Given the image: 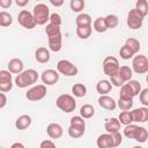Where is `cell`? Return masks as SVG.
<instances>
[{"label":"cell","instance_id":"6da1fadb","mask_svg":"<svg viewBox=\"0 0 148 148\" xmlns=\"http://www.w3.org/2000/svg\"><path fill=\"white\" fill-rule=\"evenodd\" d=\"M123 141V135L117 132V133H105L101 134L97 138L96 145L98 148H114L120 146Z\"/></svg>","mask_w":148,"mask_h":148},{"label":"cell","instance_id":"7a4b0ae2","mask_svg":"<svg viewBox=\"0 0 148 148\" xmlns=\"http://www.w3.org/2000/svg\"><path fill=\"white\" fill-rule=\"evenodd\" d=\"M38 80V73L37 71L30 68V69H25L23 71L21 74L16 75L15 77V84L18 88H27L29 86H32L34 83H36Z\"/></svg>","mask_w":148,"mask_h":148},{"label":"cell","instance_id":"3957f363","mask_svg":"<svg viewBox=\"0 0 148 148\" xmlns=\"http://www.w3.org/2000/svg\"><path fill=\"white\" fill-rule=\"evenodd\" d=\"M56 104L57 106L66 112V113H69V112H73L75 109H76V101L74 99V97L72 95H68V94H62L60 95L57 101H56Z\"/></svg>","mask_w":148,"mask_h":148},{"label":"cell","instance_id":"277c9868","mask_svg":"<svg viewBox=\"0 0 148 148\" xmlns=\"http://www.w3.org/2000/svg\"><path fill=\"white\" fill-rule=\"evenodd\" d=\"M32 14L38 25H44L47 21H50V9L45 3H37L34 7Z\"/></svg>","mask_w":148,"mask_h":148},{"label":"cell","instance_id":"5b68a950","mask_svg":"<svg viewBox=\"0 0 148 148\" xmlns=\"http://www.w3.org/2000/svg\"><path fill=\"white\" fill-rule=\"evenodd\" d=\"M119 69H120V66H119V61L117 58L109 56L103 60V72L105 75L113 76L118 74Z\"/></svg>","mask_w":148,"mask_h":148},{"label":"cell","instance_id":"8992f818","mask_svg":"<svg viewBox=\"0 0 148 148\" xmlns=\"http://www.w3.org/2000/svg\"><path fill=\"white\" fill-rule=\"evenodd\" d=\"M57 71L65 75V76H75L79 72L77 67L71 62L69 60H66V59H62V60H59L58 64H57Z\"/></svg>","mask_w":148,"mask_h":148},{"label":"cell","instance_id":"52a82bcc","mask_svg":"<svg viewBox=\"0 0 148 148\" xmlns=\"http://www.w3.org/2000/svg\"><path fill=\"white\" fill-rule=\"evenodd\" d=\"M143 18H145V16H143V15H142L138 9L133 8V9H131V10L128 12L127 21H126V22H127L128 28H131V29L135 30V29H139V28H141V27H142Z\"/></svg>","mask_w":148,"mask_h":148},{"label":"cell","instance_id":"ba28073f","mask_svg":"<svg viewBox=\"0 0 148 148\" xmlns=\"http://www.w3.org/2000/svg\"><path fill=\"white\" fill-rule=\"evenodd\" d=\"M17 21H18V23H20L23 28H25V29H34V28L36 27V24H37L35 17H34V14L30 13L29 10H27V9H22V10L18 13V15H17Z\"/></svg>","mask_w":148,"mask_h":148},{"label":"cell","instance_id":"9c48e42d","mask_svg":"<svg viewBox=\"0 0 148 148\" xmlns=\"http://www.w3.org/2000/svg\"><path fill=\"white\" fill-rule=\"evenodd\" d=\"M46 96V87L44 84H37L30 88L25 92V97L31 102H37L43 99Z\"/></svg>","mask_w":148,"mask_h":148},{"label":"cell","instance_id":"30bf717a","mask_svg":"<svg viewBox=\"0 0 148 148\" xmlns=\"http://www.w3.org/2000/svg\"><path fill=\"white\" fill-rule=\"evenodd\" d=\"M132 69L138 74H145L148 72V58L143 54H138L132 60Z\"/></svg>","mask_w":148,"mask_h":148},{"label":"cell","instance_id":"8fae6325","mask_svg":"<svg viewBox=\"0 0 148 148\" xmlns=\"http://www.w3.org/2000/svg\"><path fill=\"white\" fill-rule=\"evenodd\" d=\"M13 88L12 73L9 71H0V91L7 92Z\"/></svg>","mask_w":148,"mask_h":148},{"label":"cell","instance_id":"7c38bea8","mask_svg":"<svg viewBox=\"0 0 148 148\" xmlns=\"http://www.w3.org/2000/svg\"><path fill=\"white\" fill-rule=\"evenodd\" d=\"M40 79L43 81L44 84L46 86H53L58 82L59 80V73L54 69H46L40 75Z\"/></svg>","mask_w":148,"mask_h":148},{"label":"cell","instance_id":"4fadbf2b","mask_svg":"<svg viewBox=\"0 0 148 148\" xmlns=\"http://www.w3.org/2000/svg\"><path fill=\"white\" fill-rule=\"evenodd\" d=\"M131 113H132L133 121H135V123H146V121H148V108L147 106L134 109V110L131 111Z\"/></svg>","mask_w":148,"mask_h":148},{"label":"cell","instance_id":"5bb4252c","mask_svg":"<svg viewBox=\"0 0 148 148\" xmlns=\"http://www.w3.org/2000/svg\"><path fill=\"white\" fill-rule=\"evenodd\" d=\"M97 102H98V105L101 108H103L105 110H109V111H113L117 108V102L112 97H110L108 95L99 96L98 99H97Z\"/></svg>","mask_w":148,"mask_h":148},{"label":"cell","instance_id":"9a60e30c","mask_svg":"<svg viewBox=\"0 0 148 148\" xmlns=\"http://www.w3.org/2000/svg\"><path fill=\"white\" fill-rule=\"evenodd\" d=\"M46 133L51 139H59V138H61V135L64 133V130H62V126L60 124L51 123L46 127Z\"/></svg>","mask_w":148,"mask_h":148},{"label":"cell","instance_id":"2e32d148","mask_svg":"<svg viewBox=\"0 0 148 148\" xmlns=\"http://www.w3.org/2000/svg\"><path fill=\"white\" fill-rule=\"evenodd\" d=\"M23 67H24L23 61L18 58H13L8 62V71L13 74H17V75L21 74L23 72Z\"/></svg>","mask_w":148,"mask_h":148},{"label":"cell","instance_id":"e0dca14e","mask_svg":"<svg viewBox=\"0 0 148 148\" xmlns=\"http://www.w3.org/2000/svg\"><path fill=\"white\" fill-rule=\"evenodd\" d=\"M35 58H36V60H37L39 64H46V62H49V60H50V51H49L46 47L40 46V47H38V49L36 50V52H35Z\"/></svg>","mask_w":148,"mask_h":148},{"label":"cell","instance_id":"ac0fdd59","mask_svg":"<svg viewBox=\"0 0 148 148\" xmlns=\"http://www.w3.org/2000/svg\"><path fill=\"white\" fill-rule=\"evenodd\" d=\"M61 47H62V35L61 34L49 38V49L51 51L58 52L61 50Z\"/></svg>","mask_w":148,"mask_h":148},{"label":"cell","instance_id":"d6986e66","mask_svg":"<svg viewBox=\"0 0 148 148\" xmlns=\"http://www.w3.org/2000/svg\"><path fill=\"white\" fill-rule=\"evenodd\" d=\"M111 89H112V84L109 80H101L96 84V90L101 96L102 95H108L111 91Z\"/></svg>","mask_w":148,"mask_h":148},{"label":"cell","instance_id":"ffe728a7","mask_svg":"<svg viewBox=\"0 0 148 148\" xmlns=\"http://www.w3.org/2000/svg\"><path fill=\"white\" fill-rule=\"evenodd\" d=\"M31 117L28 114H22L15 120V127L17 130H25L31 125Z\"/></svg>","mask_w":148,"mask_h":148},{"label":"cell","instance_id":"44dd1931","mask_svg":"<svg viewBox=\"0 0 148 148\" xmlns=\"http://www.w3.org/2000/svg\"><path fill=\"white\" fill-rule=\"evenodd\" d=\"M120 125L121 124H120L118 118H111L105 123L104 127H105V131L108 133H117L120 130Z\"/></svg>","mask_w":148,"mask_h":148},{"label":"cell","instance_id":"7402d4cb","mask_svg":"<svg viewBox=\"0 0 148 148\" xmlns=\"http://www.w3.org/2000/svg\"><path fill=\"white\" fill-rule=\"evenodd\" d=\"M75 22H76V27H89V25H91L92 20H91V16L89 14L81 13L76 16Z\"/></svg>","mask_w":148,"mask_h":148},{"label":"cell","instance_id":"603a6c76","mask_svg":"<svg viewBox=\"0 0 148 148\" xmlns=\"http://www.w3.org/2000/svg\"><path fill=\"white\" fill-rule=\"evenodd\" d=\"M117 106L121 111H130L133 108V98H123V97H119V99L117 102Z\"/></svg>","mask_w":148,"mask_h":148},{"label":"cell","instance_id":"cb8c5ba5","mask_svg":"<svg viewBox=\"0 0 148 148\" xmlns=\"http://www.w3.org/2000/svg\"><path fill=\"white\" fill-rule=\"evenodd\" d=\"M95 114V109L92 105L90 104H84L81 106L80 109V116L83 118V119H89L91 117H94Z\"/></svg>","mask_w":148,"mask_h":148},{"label":"cell","instance_id":"d4e9b609","mask_svg":"<svg viewBox=\"0 0 148 148\" xmlns=\"http://www.w3.org/2000/svg\"><path fill=\"white\" fill-rule=\"evenodd\" d=\"M118 74H119V76L123 79V81L126 83V82H128V81L132 80L133 69L130 68L128 66H121L120 69H119V72H118Z\"/></svg>","mask_w":148,"mask_h":148},{"label":"cell","instance_id":"484cf974","mask_svg":"<svg viewBox=\"0 0 148 148\" xmlns=\"http://www.w3.org/2000/svg\"><path fill=\"white\" fill-rule=\"evenodd\" d=\"M92 28H94V30H95L96 32H99V34L105 32V31L108 30V28H106L104 17H97V18L94 21V23H92Z\"/></svg>","mask_w":148,"mask_h":148},{"label":"cell","instance_id":"4316f807","mask_svg":"<svg viewBox=\"0 0 148 148\" xmlns=\"http://www.w3.org/2000/svg\"><path fill=\"white\" fill-rule=\"evenodd\" d=\"M72 92L75 97H84L86 94H87V88L83 83H75L73 87H72Z\"/></svg>","mask_w":148,"mask_h":148},{"label":"cell","instance_id":"83f0119b","mask_svg":"<svg viewBox=\"0 0 148 148\" xmlns=\"http://www.w3.org/2000/svg\"><path fill=\"white\" fill-rule=\"evenodd\" d=\"M91 31H92V27L91 25H89V27H77L76 28V35L81 39L89 38L90 35H91Z\"/></svg>","mask_w":148,"mask_h":148},{"label":"cell","instance_id":"f1b7e54d","mask_svg":"<svg viewBox=\"0 0 148 148\" xmlns=\"http://www.w3.org/2000/svg\"><path fill=\"white\" fill-rule=\"evenodd\" d=\"M125 45H127V46L134 52V54L139 53V51H140V49H141V44H140V42H139L136 38H133V37L127 38L126 42H125Z\"/></svg>","mask_w":148,"mask_h":148},{"label":"cell","instance_id":"f546056e","mask_svg":"<svg viewBox=\"0 0 148 148\" xmlns=\"http://www.w3.org/2000/svg\"><path fill=\"white\" fill-rule=\"evenodd\" d=\"M105 20V24H106V28L108 29H114L118 23H119V18L117 15H113V14H109L104 17Z\"/></svg>","mask_w":148,"mask_h":148},{"label":"cell","instance_id":"4dcf8cb0","mask_svg":"<svg viewBox=\"0 0 148 148\" xmlns=\"http://www.w3.org/2000/svg\"><path fill=\"white\" fill-rule=\"evenodd\" d=\"M118 119H119L120 124H121V125H125V126L131 125V124L133 123V118H132L131 111H123V112H120Z\"/></svg>","mask_w":148,"mask_h":148},{"label":"cell","instance_id":"1f68e13d","mask_svg":"<svg viewBox=\"0 0 148 148\" xmlns=\"http://www.w3.org/2000/svg\"><path fill=\"white\" fill-rule=\"evenodd\" d=\"M138 130H139V126L138 125H133V124L127 125L124 128V135L126 138H128V139H134L135 135H136V133H138Z\"/></svg>","mask_w":148,"mask_h":148},{"label":"cell","instance_id":"d6a6232c","mask_svg":"<svg viewBox=\"0 0 148 148\" xmlns=\"http://www.w3.org/2000/svg\"><path fill=\"white\" fill-rule=\"evenodd\" d=\"M12 23H13L12 15L5 10L0 12V25L1 27H9Z\"/></svg>","mask_w":148,"mask_h":148},{"label":"cell","instance_id":"836d02e7","mask_svg":"<svg viewBox=\"0 0 148 148\" xmlns=\"http://www.w3.org/2000/svg\"><path fill=\"white\" fill-rule=\"evenodd\" d=\"M45 34H46L47 38H50V37H53V36H57V35L61 34V30H60V27L49 23V24H46V28H45Z\"/></svg>","mask_w":148,"mask_h":148},{"label":"cell","instance_id":"e575fe53","mask_svg":"<svg viewBox=\"0 0 148 148\" xmlns=\"http://www.w3.org/2000/svg\"><path fill=\"white\" fill-rule=\"evenodd\" d=\"M147 139H148V131L145 127L139 126V130H138V133H136L134 140L140 142V143H143V142L147 141Z\"/></svg>","mask_w":148,"mask_h":148},{"label":"cell","instance_id":"d590c367","mask_svg":"<svg viewBox=\"0 0 148 148\" xmlns=\"http://www.w3.org/2000/svg\"><path fill=\"white\" fill-rule=\"evenodd\" d=\"M119 54H120V58H123L124 60H128V59L133 58L134 52H133L127 45L124 44V45L120 47V50H119Z\"/></svg>","mask_w":148,"mask_h":148},{"label":"cell","instance_id":"8d00e7d4","mask_svg":"<svg viewBox=\"0 0 148 148\" xmlns=\"http://www.w3.org/2000/svg\"><path fill=\"white\" fill-rule=\"evenodd\" d=\"M71 126L86 130V121L81 116H74L71 118Z\"/></svg>","mask_w":148,"mask_h":148},{"label":"cell","instance_id":"74e56055","mask_svg":"<svg viewBox=\"0 0 148 148\" xmlns=\"http://www.w3.org/2000/svg\"><path fill=\"white\" fill-rule=\"evenodd\" d=\"M84 131L86 130H82V128H77V127H74V126H71L68 127L67 132H68V135L73 139H77V138H81L83 134H84Z\"/></svg>","mask_w":148,"mask_h":148},{"label":"cell","instance_id":"f35d334b","mask_svg":"<svg viewBox=\"0 0 148 148\" xmlns=\"http://www.w3.org/2000/svg\"><path fill=\"white\" fill-rule=\"evenodd\" d=\"M135 9H138L143 16L148 14V1L147 0H138L135 2Z\"/></svg>","mask_w":148,"mask_h":148},{"label":"cell","instance_id":"ab89813d","mask_svg":"<svg viewBox=\"0 0 148 148\" xmlns=\"http://www.w3.org/2000/svg\"><path fill=\"white\" fill-rule=\"evenodd\" d=\"M84 1L83 0H71L69 2V6H71V9L75 13H80L83 8H84Z\"/></svg>","mask_w":148,"mask_h":148},{"label":"cell","instance_id":"60d3db41","mask_svg":"<svg viewBox=\"0 0 148 148\" xmlns=\"http://www.w3.org/2000/svg\"><path fill=\"white\" fill-rule=\"evenodd\" d=\"M119 97H123V98H133V97H134V94H133V91L131 90V88L128 87L127 83H125V84L120 88Z\"/></svg>","mask_w":148,"mask_h":148},{"label":"cell","instance_id":"b9f144b4","mask_svg":"<svg viewBox=\"0 0 148 148\" xmlns=\"http://www.w3.org/2000/svg\"><path fill=\"white\" fill-rule=\"evenodd\" d=\"M127 84H128V87L131 88V90L133 91V94H134V96H138V95H140V92H141V84L136 81V80H131V81H128V82H126Z\"/></svg>","mask_w":148,"mask_h":148},{"label":"cell","instance_id":"7bdbcfd3","mask_svg":"<svg viewBox=\"0 0 148 148\" xmlns=\"http://www.w3.org/2000/svg\"><path fill=\"white\" fill-rule=\"evenodd\" d=\"M110 82H111L112 86H114V87H120V88L125 84V82H124L123 79L119 76V74H116V75H113V76H110Z\"/></svg>","mask_w":148,"mask_h":148},{"label":"cell","instance_id":"ee69618b","mask_svg":"<svg viewBox=\"0 0 148 148\" xmlns=\"http://www.w3.org/2000/svg\"><path fill=\"white\" fill-rule=\"evenodd\" d=\"M50 23L60 27L61 23H62V18H61L60 14H58V13H53V14H51V15H50Z\"/></svg>","mask_w":148,"mask_h":148},{"label":"cell","instance_id":"f6af8a7d","mask_svg":"<svg viewBox=\"0 0 148 148\" xmlns=\"http://www.w3.org/2000/svg\"><path fill=\"white\" fill-rule=\"evenodd\" d=\"M139 98H140V102L143 106H147L148 108V88H145L141 90L140 95H139Z\"/></svg>","mask_w":148,"mask_h":148},{"label":"cell","instance_id":"bcb514c9","mask_svg":"<svg viewBox=\"0 0 148 148\" xmlns=\"http://www.w3.org/2000/svg\"><path fill=\"white\" fill-rule=\"evenodd\" d=\"M39 148H57L51 140H43L39 145Z\"/></svg>","mask_w":148,"mask_h":148},{"label":"cell","instance_id":"7dc6e473","mask_svg":"<svg viewBox=\"0 0 148 148\" xmlns=\"http://www.w3.org/2000/svg\"><path fill=\"white\" fill-rule=\"evenodd\" d=\"M6 103H7V97L5 92H0V109H3Z\"/></svg>","mask_w":148,"mask_h":148},{"label":"cell","instance_id":"c3c4849f","mask_svg":"<svg viewBox=\"0 0 148 148\" xmlns=\"http://www.w3.org/2000/svg\"><path fill=\"white\" fill-rule=\"evenodd\" d=\"M12 5V0H0V6L2 8H7Z\"/></svg>","mask_w":148,"mask_h":148},{"label":"cell","instance_id":"681fc988","mask_svg":"<svg viewBox=\"0 0 148 148\" xmlns=\"http://www.w3.org/2000/svg\"><path fill=\"white\" fill-rule=\"evenodd\" d=\"M28 0H16V5L17 6H20V7H23V6H25V5H28Z\"/></svg>","mask_w":148,"mask_h":148},{"label":"cell","instance_id":"f907efd6","mask_svg":"<svg viewBox=\"0 0 148 148\" xmlns=\"http://www.w3.org/2000/svg\"><path fill=\"white\" fill-rule=\"evenodd\" d=\"M10 148H25V147H24V145L21 143V142H14V143L10 146Z\"/></svg>","mask_w":148,"mask_h":148},{"label":"cell","instance_id":"816d5d0a","mask_svg":"<svg viewBox=\"0 0 148 148\" xmlns=\"http://www.w3.org/2000/svg\"><path fill=\"white\" fill-rule=\"evenodd\" d=\"M50 3H51V5H53V6H56V7H58V6H61V5L64 3V1H62V0H59V1L50 0Z\"/></svg>","mask_w":148,"mask_h":148},{"label":"cell","instance_id":"f5cc1de1","mask_svg":"<svg viewBox=\"0 0 148 148\" xmlns=\"http://www.w3.org/2000/svg\"><path fill=\"white\" fill-rule=\"evenodd\" d=\"M133 148H142V147H140V146H134Z\"/></svg>","mask_w":148,"mask_h":148},{"label":"cell","instance_id":"db71d44e","mask_svg":"<svg viewBox=\"0 0 148 148\" xmlns=\"http://www.w3.org/2000/svg\"><path fill=\"white\" fill-rule=\"evenodd\" d=\"M146 80H147V82H148V74H147V77H146Z\"/></svg>","mask_w":148,"mask_h":148}]
</instances>
